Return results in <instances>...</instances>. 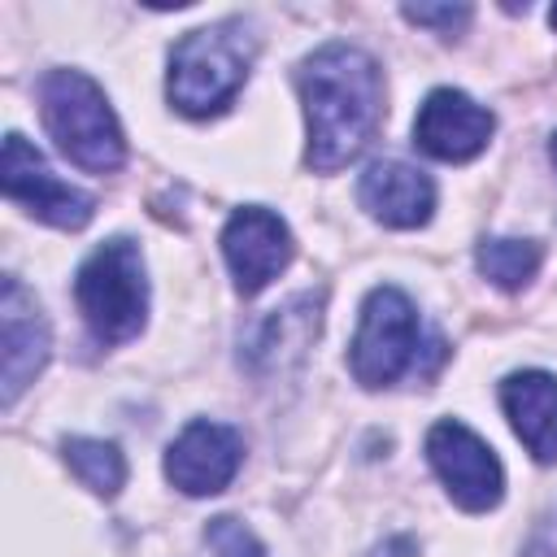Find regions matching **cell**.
<instances>
[{
    "instance_id": "7a4b0ae2",
    "label": "cell",
    "mask_w": 557,
    "mask_h": 557,
    "mask_svg": "<svg viewBox=\"0 0 557 557\" xmlns=\"http://www.w3.org/2000/svg\"><path fill=\"white\" fill-rule=\"evenodd\" d=\"M252 57H257V35L239 17L187 30L170 48L165 100L183 117H218L248 83Z\"/></svg>"
},
{
    "instance_id": "2e32d148",
    "label": "cell",
    "mask_w": 557,
    "mask_h": 557,
    "mask_svg": "<svg viewBox=\"0 0 557 557\" xmlns=\"http://www.w3.org/2000/svg\"><path fill=\"white\" fill-rule=\"evenodd\" d=\"M205 540H209L213 557H265V548H261V540L252 535V527H244V522L231 518V513L209 518Z\"/></svg>"
},
{
    "instance_id": "ac0fdd59",
    "label": "cell",
    "mask_w": 557,
    "mask_h": 557,
    "mask_svg": "<svg viewBox=\"0 0 557 557\" xmlns=\"http://www.w3.org/2000/svg\"><path fill=\"white\" fill-rule=\"evenodd\" d=\"M522 557H557V505H553V509H548V518L531 531V540H527Z\"/></svg>"
},
{
    "instance_id": "7c38bea8",
    "label": "cell",
    "mask_w": 557,
    "mask_h": 557,
    "mask_svg": "<svg viewBox=\"0 0 557 557\" xmlns=\"http://www.w3.org/2000/svg\"><path fill=\"white\" fill-rule=\"evenodd\" d=\"M357 200L374 222H383L392 231H413V226H426L435 213V183L426 170L387 157V161H370L361 170Z\"/></svg>"
},
{
    "instance_id": "8992f818",
    "label": "cell",
    "mask_w": 557,
    "mask_h": 557,
    "mask_svg": "<svg viewBox=\"0 0 557 557\" xmlns=\"http://www.w3.org/2000/svg\"><path fill=\"white\" fill-rule=\"evenodd\" d=\"M426 461L444 483L448 500L466 513H487L505 496V466L492 444L457 418H440L426 431Z\"/></svg>"
},
{
    "instance_id": "52a82bcc",
    "label": "cell",
    "mask_w": 557,
    "mask_h": 557,
    "mask_svg": "<svg viewBox=\"0 0 557 557\" xmlns=\"http://www.w3.org/2000/svg\"><path fill=\"white\" fill-rule=\"evenodd\" d=\"M0 187H4V196L13 205H22L30 218H39V222H48L57 231H83L91 222V213H96V200L83 187L57 178L52 165L44 161V152L17 131L4 135Z\"/></svg>"
},
{
    "instance_id": "8fae6325",
    "label": "cell",
    "mask_w": 557,
    "mask_h": 557,
    "mask_svg": "<svg viewBox=\"0 0 557 557\" xmlns=\"http://www.w3.org/2000/svg\"><path fill=\"white\" fill-rule=\"evenodd\" d=\"M0 348H4V409L17 405V396L35 383V374L48 366V352H52V331H48V318L39 309V300L26 292L22 278L4 274V287H0Z\"/></svg>"
},
{
    "instance_id": "ba28073f",
    "label": "cell",
    "mask_w": 557,
    "mask_h": 557,
    "mask_svg": "<svg viewBox=\"0 0 557 557\" xmlns=\"http://www.w3.org/2000/svg\"><path fill=\"white\" fill-rule=\"evenodd\" d=\"M296 244L287 222L265 205H239L222 226V257L239 296L265 292L292 261Z\"/></svg>"
},
{
    "instance_id": "9a60e30c",
    "label": "cell",
    "mask_w": 557,
    "mask_h": 557,
    "mask_svg": "<svg viewBox=\"0 0 557 557\" xmlns=\"http://www.w3.org/2000/svg\"><path fill=\"white\" fill-rule=\"evenodd\" d=\"M540 261H544V248H540L535 239L496 235V239H483V244L474 248V265H479V274H483L487 283L505 287V292L527 287V283L535 278Z\"/></svg>"
},
{
    "instance_id": "e0dca14e",
    "label": "cell",
    "mask_w": 557,
    "mask_h": 557,
    "mask_svg": "<svg viewBox=\"0 0 557 557\" xmlns=\"http://www.w3.org/2000/svg\"><path fill=\"white\" fill-rule=\"evenodd\" d=\"M400 13H405L409 22L435 26V30H444V35H453V30H461V26L470 22V4H405Z\"/></svg>"
},
{
    "instance_id": "277c9868",
    "label": "cell",
    "mask_w": 557,
    "mask_h": 557,
    "mask_svg": "<svg viewBox=\"0 0 557 557\" xmlns=\"http://www.w3.org/2000/svg\"><path fill=\"white\" fill-rule=\"evenodd\" d=\"M74 300L100 348L135 339L148 322V270L139 244L126 235L96 244L74 274Z\"/></svg>"
},
{
    "instance_id": "30bf717a",
    "label": "cell",
    "mask_w": 557,
    "mask_h": 557,
    "mask_svg": "<svg viewBox=\"0 0 557 557\" xmlns=\"http://www.w3.org/2000/svg\"><path fill=\"white\" fill-rule=\"evenodd\" d=\"M496 117L487 104L466 96L461 87H435L418 104L413 117V148L435 161H474L492 144Z\"/></svg>"
},
{
    "instance_id": "d6986e66",
    "label": "cell",
    "mask_w": 557,
    "mask_h": 557,
    "mask_svg": "<svg viewBox=\"0 0 557 557\" xmlns=\"http://www.w3.org/2000/svg\"><path fill=\"white\" fill-rule=\"evenodd\" d=\"M548 157H553V165H557V135H553V144H548Z\"/></svg>"
},
{
    "instance_id": "6da1fadb",
    "label": "cell",
    "mask_w": 557,
    "mask_h": 557,
    "mask_svg": "<svg viewBox=\"0 0 557 557\" xmlns=\"http://www.w3.org/2000/svg\"><path fill=\"white\" fill-rule=\"evenodd\" d=\"M305 104V165L335 174L366 152L383 126V74L379 61L344 39L313 48L296 70Z\"/></svg>"
},
{
    "instance_id": "9c48e42d",
    "label": "cell",
    "mask_w": 557,
    "mask_h": 557,
    "mask_svg": "<svg viewBox=\"0 0 557 557\" xmlns=\"http://www.w3.org/2000/svg\"><path fill=\"white\" fill-rule=\"evenodd\" d=\"M244 466V435L226 422L196 418L165 448V479L183 496H218Z\"/></svg>"
},
{
    "instance_id": "4fadbf2b",
    "label": "cell",
    "mask_w": 557,
    "mask_h": 557,
    "mask_svg": "<svg viewBox=\"0 0 557 557\" xmlns=\"http://www.w3.org/2000/svg\"><path fill=\"white\" fill-rule=\"evenodd\" d=\"M500 409L540 466L557 461V374L513 370L500 379Z\"/></svg>"
},
{
    "instance_id": "3957f363",
    "label": "cell",
    "mask_w": 557,
    "mask_h": 557,
    "mask_svg": "<svg viewBox=\"0 0 557 557\" xmlns=\"http://www.w3.org/2000/svg\"><path fill=\"white\" fill-rule=\"evenodd\" d=\"M39 117L57 152L87 174H113L126 161L122 122L104 87L83 70H48L39 78Z\"/></svg>"
},
{
    "instance_id": "5b68a950",
    "label": "cell",
    "mask_w": 557,
    "mask_h": 557,
    "mask_svg": "<svg viewBox=\"0 0 557 557\" xmlns=\"http://www.w3.org/2000/svg\"><path fill=\"white\" fill-rule=\"evenodd\" d=\"M418 352H422V322L413 300L392 283L370 287L357 313V335L348 344L352 379L370 392L392 387L400 374L418 366Z\"/></svg>"
},
{
    "instance_id": "5bb4252c",
    "label": "cell",
    "mask_w": 557,
    "mask_h": 557,
    "mask_svg": "<svg viewBox=\"0 0 557 557\" xmlns=\"http://www.w3.org/2000/svg\"><path fill=\"white\" fill-rule=\"evenodd\" d=\"M61 457L74 470V479L96 492V496H117L126 483V457L113 440H91V435H65Z\"/></svg>"
}]
</instances>
